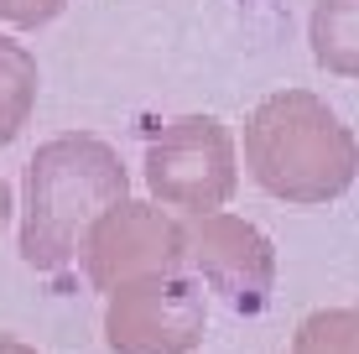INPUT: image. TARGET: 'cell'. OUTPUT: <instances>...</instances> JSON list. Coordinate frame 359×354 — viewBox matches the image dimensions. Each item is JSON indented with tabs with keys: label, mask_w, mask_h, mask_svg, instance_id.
Returning a JSON list of instances; mask_svg holds the SVG:
<instances>
[{
	"label": "cell",
	"mask_w": 359,
	"mask_h": 354,
	"mask_svg": "<svg viewBox=\"0 0 359 354\" xmlns=\"http://www.w3.org/2000/svg\"><path fill=\"white\" fill-rule=\"evenodd\" d=\"M0 354H36V349L21 344V339H11V334H0Z\"/></svg>",
	"instance_id": "8fae6325"
},
{
	"label": "cell",
	"mask_w": 359,
	"mask_h": 354,
	"mask_svg": "<svg viewBox=\"0 0 359 354\" xmlns=\"http://www.w3.org/2000/svg\"><path fill=\"white\" fill-rule=\"evenodd\" d=\"M292 354H359V302L302 318L292 334Z\"/></svg>",
	"instance_id": "9c48e42d"
},
{
	"label": "cell",
	"mask_w": 359,
	"mask_h": 354,
	"mask_svg": "<svg viewBox=\"0 0 359 354\" xmlns=\"http://www.w3.org/2000/svg\"><path fill=\"white\" fill-rule=\"evenodd\" d=\"M6 224H11V182L0 177V229H6Z\"/></svg>",
	"instance_id": "7c38bea8"
},
{
	"label": "cell",
	"mask_w": 359,
	"mask_h": 354,
	"mask_svg": "<svg viewBox=\"0 0 359 354\" xmlns=\"http://www.w3.org/2000/svg\"><path fill=\"white\" fill-rule=\"evenodd\" d=\"M208 334V302L188 266L109 292L104 339L115 354H193Z\"/></svg>",
	"instance_id": "5b68a950"
},
{
	"label": "cell",
	"mask_w": 359,
	"mask_h": 354,
	"mask_svg": "<svg viewBox=\"0 0 359 354\" xmlns=\"http://www.w3.org/2000/svg\"><path fill=\"white\" fill-rule=\"evenodd\" d=\"M79 266L99 292H120L141 276L177 271V266H188V224L167 214L162 203L120 198L83 229Z\"/></svg>",
	"instance_id": "277c9868"
},
{
	"label": "cell",
	"mask_w": 359,
	"mask_h": 354,
	"mask_svg": "<svg viewBox=\"0 0 359 354\" xmlns=\"http://www.w3.org/2000/svg\"><path fill=\"white\" fill-rule=\"evenodd\" d=\"M63 6L68 0H0V21H11V27H21V32H36L53 16H63Z\"/></svg>",
	"instance_id": "30bf717a"
},
{
	"label": "cell",
	"mask_w": 359,
	"mask_h": 354,
	"mask_svg": "<svg viewBox=\"0 0 359 354\" xmlns=\"http://www.w3.org/2000/svg\"><path fill=\"white\" fill-rule=\"evenodd\" d=\"M130 198V172L115 146L99 136H53L36 146L27 167V209H21V261L32 271H63L79 255L83 229L109 203Z\"/></svg>",
	"instance_id": "7a4b0ae2"
},
{
	"label": "cell",
	"mask_w": 359,
	"mask_h": 354,
	"mask_svg": "<svg viewBox=\"0 0 359 354\" xmlns=\"http://www.w3.org/2000/svg\"><path fill=\"white\" fill-rule=\"evenodd\" d=\"M313 57L339 79H359V0H318L307 21Z\"/></svg>",
	"instance_id": "52a82bcc"
},
{
	"label": "cell",
	"mask_w": 359,
	"mask_h": 354,
	"mask_svg": "<svg viewBox=\"0 0 359 354\" xmlns=\"http://www.w3.org/2000/svg\"><path fill=\"white\" fill-rule=\"evenodd\" d=\"M36 104V57L21 42L0 36V146L21 136V125L32 120Z\"/></svg>",
	"instance_id": "ba28073f"
},
{
	"label": "cell",
	"mask_w": 359,
	"mask_h": 354,
	"mask_svg": "<svg viewBox=\"0 0 359 354\" xmlns=\"http://www.w3.org/2000/svg\"><path fill=\"white\" fill-rule=\"evenodd\" d=\"M245 167L281 203H333L359 177V136L313 89H281L245 120Z\"/></svg>",
	"instance_id": "6da1fadb"
},
{
	"label": "cell",
	"mask_w": 359,
	"mask_h": 354,
	"mask_svg": "<svg viewBox=\"0 0 359 354\" xmlns=\"http://www.w3.org/2000/svg\"><path fill=\"white\" fill-rule=\"evenodd\" d=\"M188 261L234 313H261L276 282V250L255 224L234 214H198L188 224Z\"/></svg>",
	"instance_id": "8992f818"
},
{
	"label": "cell",
	"mask_w": 359,
	"mask_h": 354,
	"mask_svg": "<svg viewBox=\"0 0 359 354\" xmlns=\"http://www.w3.org/2000/svg\"><path fill=\"white\" fill-rule=\"evenodd\" d=\"M146 188L162 209L219 214L240 188L234 141L214 115H177L146 146Z\"/></svg>",
	"instance_id": "3957f363"
}]
</instances>
